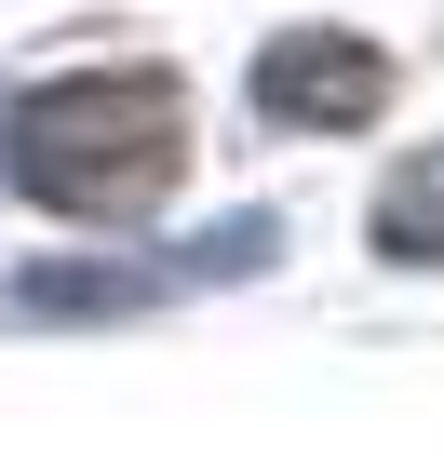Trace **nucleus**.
Wrapping results in <instances>:
<instances>
[{"label":"nucleus","mask_w":444,"mask_h":457,"mask_svg":"<svg viewBox=\"0 0 444 457\" xmlns=\"http://www.w3.org/2000/svg\"><path fill=\"white\" fill-rule=\"evenodd\" d=\"M188 175V108L162 68H81L14 108V188L54 215H148Z\"/></svg>","instance_id":"nucleus-1"},{"label":"nucleus","mask_w":444,"mask_h":457,"mask_svg":"<svg viewBox=\"0 0 444 457\" xmlns=\"http://www.w3.org/2000/svg\"><path fill=\"white\" fill-rule=\"evenodd\" d=\"M364 95H377V54H337V41H283L256 68V108L270 121H350Z\"/></svg>","instance_id":"nucleus-2"}]
</instances>
